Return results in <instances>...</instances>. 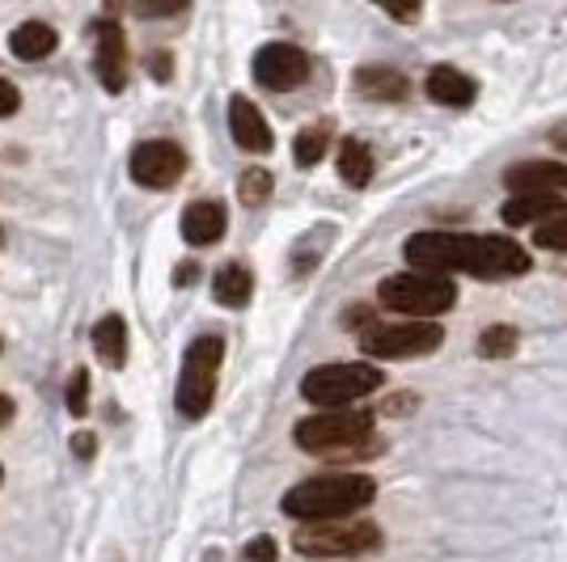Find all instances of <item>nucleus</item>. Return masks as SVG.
<instances>
[{"label":"nucleus","mask_w":567,"mask_h":562,"mask_svg":"<svg viewBox=\"0 0 567 562\" xmlns=\"http://www.w3.org/2000/svg\"><path fill=\"white\" fill-rule=\"evenodd\" d=\"M406 258L415 271L436 275H478V280H508L534 267L529 250L513 237H474V233H415L406 237Z\"/></svg>","instance_id":"1"},{"label":"nucleus","mask_w":567,"mask_h":562,"mask_svg":"<svg viewBox=\"0 0 567 562\" xmlns=\"http://www.w3.org/2000/svg\"><path fill=\"white\" fill-rule=\"evenodd\" d=\"M373 495H378V482L369 473H322V478L297 482L280 499V508L292 520H343L369 508Z\"/></svg>","instance_id":"2"},{"label":"nucleus","mask_w":567,"mask_h":562,"mask_svg":"<svg viewBox=\"0 0 567 562\" xmlns=\"http://www.w3.org/2000/svg\"><path fill=\"white\" fill-rule=\"evenodd\" d=\"M292 440L306 452L318 457H360V452H378L373 440V415L355 410V406H339V410H318L292 427Z\"/></svg>","instance_id":"3"},{"label":"nucleus","mask_w":567,"mask_h":562,"mask_svg":"<svg viewBox=\"0 0 567 562\" xmlns=\"http://www.w3.org/2000/svg\"><path fill=\"white\" fill-rule=\"evenodd\" d=\"M385 385V373L378 364L364 360H348V364H318L309 368L301 381V398L318 410H339V406H355L360 398L378 394Z\"/></svg>","instance_id":"4"},{"label":"nucleus","mask_w":567,"mask_h":562,"mask_svg":"<svg viewBox=\"0 0 567 562\" xmlns=\"http://www.w3.org/2000/svg\"><path fill=\"white\" fill-rule=\"evenodd\" d=\"M225 343L216 334H199L183 355V376H178V394L174 406L183 419H204L216 402V376H220Z\"/></svg>","instance_id":"5"},{"label":"nucleus","mask_w":567,"mask_h":562,"mask_svg":"<svg viewBox=\"0 0 567 562\" xmlns=\"http://www.w3.org/2000/svg\"><path fill=\"white\" fill-rule=\"evenodd\" d=\"M381 545V529L369 520H301V529L292 533V550L306 559H352L369 554Z\"/></svg>","instance_id":"6"},{"label":"nucleus","mask_w":567,"mask_h":562,"mask_svg":"<svg viewBox=\"0 0 567 562\" xmlns=\"http://www.w3.org/2000/svg\"><path fill=\"white\" fill-rule=\"evenodd\" d=\"M378 301L394 313H406V318H436V313L457 305V288L436 271H406V275L381 280Z\"/></svg>","instance_id":"7"},{"label":"nucleus","mask_w":567,"mask_h":562,"mask_svg":"<svg viewBox=\"0 0 567 562\" xmlns=\"http://www.w3.org/2000/svg\"><path fill=\"white\" fill-rule=\"evenodd\" d=\"M445 330L427 318H415V322H394V326H373L364 339H360V352L369 360H415V355H427L441 347Z\"/></svg>","instance_id":"8"},{"label":"nucleus","mask_w":567,"mask_h":562,"mask_svg":"<svg viewBox=\"0 0 567 562\" xmlns=\"http://www.w3.org/2000/svg\"><path fill=\"white\" fill-rule=\"evenodd\" d=\"M132 178L148 190H169L183 174H187V153L174 140H144L132 153Z\"/></svg>","instance_id":"9"},{"label":"nucleus","mask_w":567,"mask_h":562,"mask_svg":"<svg viewBox=\"0 0 567 562\" xmlns=\"http://www.w3.org/2000/svg\"><path fill=\"white\" fill-rule=\"evenodd\" d=\"M94 76L102 81L106 94H123L127 76H132V60H127V34L115 18H102L94 25Z\"/></svg>","instance_id":"10"},{"label":"nucleus","mask_w":567,"mask_h":562,"mask_svg":"<svg viewBox=\"0 0 567 562\" xmlns=\"http://www.w3.org/2000/svg\"><path fill=\"white\" fill-rule=\"evenodd\" d=\"M255 81L262 90L288 94V90L309 81V55L301 48H292V43H267L255 55Z\"/></svg>","instance_id":"11"},{"label":"nucleus","mask_w":567,"mask_h":562,"mask_svg":"<svg viewBox=\"0 0 567 562\" xmlns=\"http://www.w3.org/2000/svg\"><path fill=\"white\" fill-rule=\"evenodd\" d=\"M229 132H234L237 148H246V153H271V144H276L262 111L246 94L229 97Z\"/></svg>","instance_id":"12"},{"label":"nucleus","mask_w":567,"mask_h":562,"mask_svg":"<svg viewBox=\"0 0 567 562\" xmlns=\"http://www.w3.org/2000/svg\"><path fill=\"white\" fill-rule=\"evenodd\" d=\"M225 225H229V211L216 199H195L187 211H183V241L187 246H216L225 237Z\"/></svg>","instance_id":"13"},{"label":"nucleus","mask_w":567,"mask_h":562,"mask_svg":"<svg viewBox=\"0 0 567 562\" xmlns=\"http://www.w3.org/2000/svg\"><path fill=\"white\" fill-rule=\"evenodd\" d=\"M504 187L513 195L525 190H567V162H525L504 169Z\"/></svg>","instance_id":"14"},{"label":"nucleus","mask_w":567,"mask_h":562,"mask_svg":"<svg viewBox=\"0 0 567 562\" xmlns=\"http://www.w3.org/2000/svg\"><path fill=\"white\" fill-rule=\"evenodd\" d=\"M424 90H427V97H432L436 106H471L474 97H478L474 76H466V72L453 69V64H441V69L427 72Z\"/></svg>","instance_id":"15"},{"label":"nucleus","mask_w":567,"mask_h":562,"mask_svg":"<svg viewBox=\"0 0 567 562\" xmlns=\"http://www.w3.org/2000/svg\"><path fill=\"white\" fill-rule=\"evenodd\" d=\"M564 211V195L559 190H525V195H513L499 216H504V225H538L546 216H559Z\"/></svg>","instance_id":"16"},{"label":"nucleus","mask_w":567,"mask_h":562,"mask_svg":"<svg viewBox=\"0 0 567 562\" xmlns=\"http://www.w3.org/2000/svg\"><path fill=\"white\" fill-rule=\"evenodd\" d=\"M355 94L369 97V102H406L411 97V81L399 69L369 64V69L355 72Z\"/></svg>","instance_id":"17"},{"label":"nucleus","mask_w":567,"mask_h":562,"mask_svg":"<svg viewBox=\"0 0 567 562\" xmlns=\"http://www.w3.org/2000/svg\"><path fill=\"white\" fill-rule=\"evenodd\" d=\"M55 48H60V34H55L48 22H22L9 34V51H13L18 60H25V64L48 60V55H55Z\"/></svg>","instance_id":"18"},{"label":"nucleus","mask_w":567,"mask_h":562,"mask_svg":"<svg viewBox=\"0 0 567 562\" xmlns=\"http://www.w3.org/2000/svg\"><path fill=\"white\" fill-rule=\"evenodd\" d=\"M213 296H216V305H225V309L250 305V296H255V275H250V267H241V262L220 267L213 280Z\"/></svg>","instance_id":"19"},{"label":"nucleus","mask_w":567,"mask_h":562,"mask_svg":"<svg viewBox=\"0 0 567 562\" xmlns=\"http://www.w3.org/2000/svg\"><path fill=\"white\" fill-rule=\"evenodd\" d=\"M94 352L111 364V368H123L127 364V322L118 313H106L94 326Z\"/></svg>","instance_id":"20"},{"label":"nucleus","mask_w":567,"mask_h":562,"mask_svg":"<svg viewBox=\"0 0 567 562\" xmlns=\"http://www.w3.org/2000/svg\"><path fill=\"white\" fill-rule=\"evenodd\" d=\"M339 178L348 187H369L373 183V148L364 140H343L339 144Z\"/></svg>","instance_id":"21"},{"label":"nucleus","mask_w":567,"mask_h":562,"mask_svg":"<svg viewBox=\"0 0 567 562\" xmlns=\"http://www.w3.org/2000/svg\"><path fill=\"white\" fill-rule=\"evenodd\" d=\"M327 148H331V123H313V127H306V132L297 136L292 157H297L301 169H309V165H318L327 157Z\"/></svg>","instance_id":"22"},{"label":"nucleus","mask_w":567,"mask_h":562,"mask_svg":"<svg viewBox=\"0 0 567 562\" xmlns=\"http://www.w3.org/2000/svg\"><path fill=\"white\" fill-rule=\"evenodd\" d=\"M271 174L267 169H246L241 178H237V199L246 204V208H262L267 199H271Z\"/></svg>","instance_id":"23"},{"label":"nucleus","mask_w":567,"mask_h":562,"mask_svg":"<svg viewBox=\"0 0 567 562\" xmlns=\"http://www.w3.org/2000/svg\"><path fill=\"white\" fill-rule=\"evenodd\" d=\"M517 352V330L513 326H487L478 334V355L483 360H508Z\"/></svg>","instance_id":"24"},{"label":"nucleus","mask_w":567,"mask_h":562,"mask_svg":"<svg viewBox=\"0 0 567 562\" xmlns=\"http://www.w3.org/2000/svg\"><path fill=\"white\" fill-rule=\"evenodd\" d=\"M534 246H543V250H567V216H546L534 225Z\"/></svg>","instance_id":"25"},{"label":"nucleus","mask_w":567,"mask_h":562,"mask_svg":"<svg viewBox=\"0 0 567 562\" xmlns=\"http://www.w3.org/2000/svg\"><path fill=\"white\" fill-rule=\"evenodd\" d=\"M64 406H69V415H76V419L90 415V373L85 368H72L69 389H64Z\"/></svg>","instance_id":"26"},{"label":"nucleus","mask_w":567,"mask_h":562,"mask_svg":"<svg viewBox=\"0 0 567 562\" xmlns=\"http://www.w3.org/2000/svg\"><path fill=\"white\" fill-rule=\"evenodd\" d=\"M190 0H132V9H136V18H174V13H183Z\"/></svg>","instance_id":"27"},{"label":"nucleus","mask_w":567,"mask_h":562,"mask_svg":"<svg viewBox=\"0 0 567 562\" xmlns=\"http://www.w3.org/2000/svg\"><path fill=\"white\" fill-rule=\"evenodd\" d=\"M381 4L394 22H420V13H424V0H373Z\"/></svg>","instance_id":"28"},{"label":"nucleus","mask_w":567,"mask_h":562,"mask_svg":"<svg viewBox=\"0 0 567 562\" xmlns=\"http://www.w3.org/2000/svg\"><path fill=\"white\" fill-rule=\"evenodd\" d=\"M18 106H22V94H18V85L0 76V118L18 115Z\"/></svg>","instance_id":"29"},{"label":"nucleus","mask_w":567,"mask_h":562,"mask_svg":"<svg viewBox=\"0 0 567 562\" xmlns=\"http://www.w3.org/2000/svg\"><path fill=\"white\" fill-rule=\"evenodd\" d=\"M246 562H276V541L271 538H255L250 545H246V554H241Z\"/></svg>","instance_id":"30"},{"label":"nucleus","mask_w":567,"mask_h":562,"mask_svg":"<svg viewBox=\"0 0 567 562\" xmlns=\"http://www.w3.org/2000/svg\"><path fill=\"white\" fill-rule=\"evenodd\" d=\"M153 76H157V81H169V55L166 51H157V55H153Z\"/></svg>","instance_id":"31"},{"label":"nucleus","mask_w":567,"mask_h":562,"mask_svg":"<svg viewBox=\"0 0 567 562\" xmlns=\"http://www.w3.org/2000/svg\"><path fill=\"white\" fill-rule=\"evenodd\" d=\"M13 415H18L13 398H9V394H0V427H9V423H13Z\"/></svg>","instance_id":"32"},{"label":"nucleus","mask_w":567,"mask_h":562,"mask_svg":"<svg viewBox=\"0 0 567 562\" xmlns=\"http://www.w3.org/2000/svg\"><path fill=\"white\" fill-rule=\"evenodd\" d=\"M72 448H76V457H90V452H94V436H76Z\"/></svg>","instance_id":"33"},{"label":"nucleus","mask_w":567,"mask_h":562,"mask_svg":"<svg viewBox=\"0 0 567 562\" xmlns=\"http://www.w3.org/2000/svg\"><path fill=\"white\" fill-rule=\"evenodd\" d=\"M174 280H178V283H190V280H195V267H190V262H187V267H178V275H174Z\"/></svg>","instance_id":"34"},{"label":"nucleus","mask_w":567,"mask_h":562,"mask_svg":"<svg viewBox=\"0 0 567 562\" xmlns=\"http://www.w3.org/2000/svg\"><path fill=\"white\" fill-rule=\"evenodd\" d=\"M0 482H4V469H0Z\"/></svg>","instance_id":"35"}]
</instances>
